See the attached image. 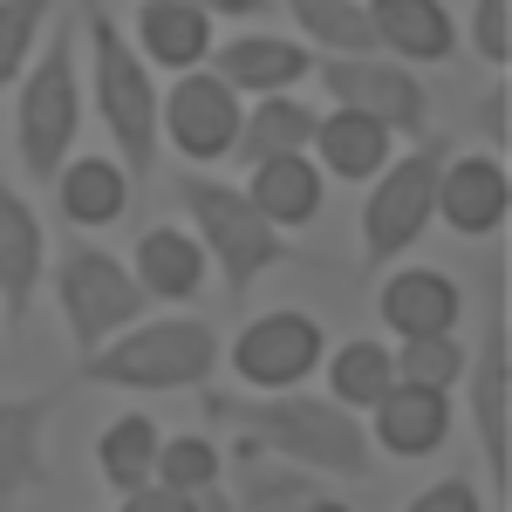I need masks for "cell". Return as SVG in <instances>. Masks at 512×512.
Wrapping results in <instances>:
<instances>
[{"label": "cell", "instance_id": "cell-1", "mask_svg": "<svg viewBox=\"0 0 512 512\" xmlns=\"http://www.w3.org/2000/svg\"><path fill=\"white\" fill-rule=\"evenodd\" d=\"M205 417L219 431H233L239 444L308 465L321 478H369L376 444L362 431L349 403L335 396H308V390H205Z\"/></svg>", "mask_w": 512, "mask_h": 512}, {"label": "cell", "instance_id": "cell-2", "mask_svg": "<svg viewBox=\"0 0 512 512\" xmlns=\"http://www.w3.org/2000/svg\"><path fill=\"white\" fill-rule=\"evenodd\" d=\"M82 28V48H89V103H96V117H103V130L117 137V164L130 171V178H151L158 171V82H151V62L123 41V28L96 7V0H82L76 14Z\"/></svg>", "mask_w": 512, "mask_h": 512}, {"label": "cell", "instance_id": "cell-3", "mask_svg": "<svg viewBox=\"0 0 512 512\" xmlns=\"http://www.w3.org/2000/svg\"><path fill=\"white\" fill-rule=\"evenodd\" d=\"M219 328L198 315H164V321H130L117 328L103 349H89L76 362L82 383H110V390H205L212 369H219Z\"/></svg>", "mask_w": 512, "mask_h": 512}, {"label": "cell", "instance_id": "cell-4", "mask_svg": "<svg viewBox=\"0 0 512 512\" xmlns=\"http://www.w3.org/2000/svg\"><path fill=\"white\" fill-rule=\"evenodd\" d=\"M76 21L62 14H48V28H41L35 55H28V69H21V103H14V151L28 164V178L41 185H55V171L62 158L76 151V130H82V62H76Z\"/></svg>", "mask_w": 512, "mask_h": 512}, {"label": "cell", "instance_id": "cell-5", "mask_svg": "<svg viewBox=\"0 0 512 512\" xmlns=\"http://www.w3.org/2000/svg\"><path fill=\"white\" fill-rule=\"evenodd\" d=\"M171 192H178V205H185L198 246H205V260H212L219 280H226V301H246V294H253V280L287 260V246H280L287 233L267 226V219H260V205L239 192V185L205 178L198 164H185V171L171 178Z\"/></svg>", "mask_w": 512, "mask_h": 512}, {"label": "cell", "instance_id": "cell-6", "mask_svg": "<svg viewBox=\"0 0 512 512\" xmlns=\"http://www.w3.org/2000/svg\"><path fill=\"white\" fill-rule=\"evenodd\" d=\"M437 171H444V137L424 130L417 151L390 158L376 178H369V198H362V267H390L396 253H410L417 239L431 233Z\"/></svg>", "mask_w": 512, "mask_h": 512}, {"label": "cell", "instance_id": "cell-7", "mask_svg": "<svg viewBox=\"0 0 512 512\" xmlns=\"http://www.w3.org/2000/svg\"><path fill=\"white\" fill-rule=\"evenodd\" d=\"M55 301H62V321H69L76 355L103 349L117 328H130V321L151 308L144 287H137V274L123 267L117 253L89 246V239H69V246H62V260H55Z\"/></svg>", "mask_w": 512, "mask_h": 512}, {"label": "cell", "instance_id": "cell-8", "mask_svg": "<svg viewBox=\"0 0 512 512\" xmlns=\"http://www.w3.org/2000/svg\"><path fill=\"white\" fill-rule=\"evenodd\" d=\"M315 76L342 110L390 123L396 137H424L431 130V96L410 76V62H396V55H315Z\"/></svg>", "mask_w": 512, "mask_h": 512}, {"label": "cell", "instance_id": "cell-9", "mask_svg": "<svg viewBox=\"0 0 512 512\" xmlns=\"http://www.w3.org/2000/svg\"><path fill=\"white\" fill-rule=\"evenodd\" d=\"M321 355H328L321 321L301 308H274L233 335V376L246 390H301L321 369Z\"/></svg>", "mask_w": 512, "mask_h": 512}, {"label": "cell", "instance_id": "cell-10", "mask_svg": "<svg viewBox=\"0 0 512 512\" xmlns=\"http://www.w3.org/2000/svg\"><path fill=\"white\" fill-rule=\"evenodd\" d=\"M158 137H171L185 164H226L239 137V96L212 69H185L171 96H158Z\"/></svg>", "mask_w": 512, "mask_h": 512}, {"label": "cell", "instance_id": "cell-11", "mask_svg": "<svg viewBox=\"0 0 512 512\" xmlns=\"http://www.w3.org/2000/svg\"><path fill=\"white\" fill-rule=\"evenodd\" d=\"M465 376H472V424H478V451L499 478V499H506L512 478V355H506V315H492L478 355H465Z\"/></svg>", "mask_w": 512, "mask_h": 512}, {"label": "cell", "instance_id": "cell-12", "mask_svg": "<svg viewBox=\"0 0 512 512\" xmlns=\"http://www.w3.org/2000/svg\"><path fill=\"white\" fill-rule=\"evenodd\" d=\"M205 62H212V76L226 82L233 96H274V89H301L315 76V48L294 35H233Z\"/></svg>", "mask_w": 512, "mask_h": 512}, {"label": "cell", "instance_id": "cell-13", "mask_svg": "<svg viewBox=\"0 0 512 512\" xmlns=\"http://www.w3.org/2000/svg\"><path fill=\"white\" fill-rule=\"evenodd\" d=\"M512 212V185H506V164L472 151V158H444L437 171V219L451 226V233L465 239H485L499 233Z\"/></svg>", "mask_w": 512, "mask_h": 512}, {"label": "cell", "instance_id": "cell-14", "mask_svg": "<svg viewBox=\"0 0 512 512\" xmlns=\"http://www.w3.org/2000/svg\"><path fill=\"white\" fill-rule=\"evenodd\" d=\"M239 192L260 205L267 226L301 233V226H315L321 205H328V178H321V164L308 158V151H280V158L246 164V185H239Z\"/></svg>", "mask_w": 512, "mask_h": 512}, {"label": "cell", "instance_id": "cell-15", "mask_svg": "<svg viewBox=\"0 0 512 512\" xmlns=\"http://www.w3.org/2000/svg\"><path fill=\"white\" fill-rule=\"evenodd\" d=\"M376 424L369 444L390 451V458H437L444 437H451V396L444 390H417V383H390L383 403H369Z\"/></svg>", "mask_w": 512, "mask_h": 512}, {"label": "cell", "instance_id": "cell-16", "mask_svg": "<svg viewBox=\"0 0 512 512\" xmlns=\"http://www.w3.org/2000/svg\"><path fill=\"white\" fill-rule=\"evenodd\" d=\"M41 274H48V233H41L35 205L0 185V315H7V328L28 321Z\"/></svg>", "mask_w": 512, "mask_h": 512}, {"label": "cell", "instance_id": "cell-17", "mask_svg": "<svg viewBox=\"0 0 512 512\" xmlns=\"http://www.w3.org/2000/svg\"><path fill=\"white\" fill-rule=\"evenodd\" d=\"M130 48L151 62V69H171V76H185V69H205V55L219 48L212 35V14L192 7V0H144L137 7V21H130Z\"/></svg>", "mask_w": 512, "mask_h": 512}, {"label": "cell", "instance_id": "cell-18", "mask_svg": "<svg viewBox=\"0 0 512 512\" xmlns=\"http://www.w3.org/2000/svg\"><path fill=\"white\" fill-rule=\"evenodd\" d=\"M376 308H383L396 342H417V335H458L465 294H458V280L437 274V267H403V274L383 280Z\"/></svg>", "mask_w": 512, "mask_h": 512}, {"label": "cell", "instance_id": "cell-19", "mask_svg": "<svg viewBox=\"0 0 512 512\" xmlns=\"http://www.w3.org/2000/svg\"><path fill=\"white\" fill-rule=\"evenodd\" d=\"M390 144L396 130L376 117H362V110H328L315 123V144H308V158L321 164V178H342V185H369L383 164H390Z\"/></svg>", "mask_w": 512, "mask_h": 512}, {"label": "cell", "instance_id": "cell-20", "mask_svg": "<svg viewBox=\"0 0 512 512\" xmlns=\"http://www.w3.org/2000/svg\"><path fill=\"white\" fill-rule=\"evenodd\" d=\"M48 410L55 396H0V512H14L48 478V458H41Z\"/></svg>", "mask_w": 512, "mask_h": 512}, {"label": "cell", "instance_id": "cell-21", "mask_svg": "<svg viewBox=\"0 0 512 512\" xmlns=\"http://www.w3.org/2000/svg\"><path fill=\"white\" fill-rule=\"evenodd\" d=\"M130 274L144 287V301H192L212 274V260H205L192 226H151L130 246Z\"/></svg>", "mask_w": 512, "mask_h": 512}, {"label": "cell", "instance_id": "cell-22", "mask_svg": "<svg viewBox=\"0 0 512 512\" xmlns=\"http://www.w3.org/2000/svg\"><path fill=\"white\" fill-rule=\"evenodd\" d=\"M362 14L376 28V48H390L396 62H451V48H458L444 0H369Z\"/></svg>", "mask_w": 512, "mask_h": 512}, {"label": "cell", "instance_id": "cell-23", "mask_svg": "<svg viewBox=\"0 0 512 512\" xmlns=\"http://www.w3.org/2000/svg\"><path fill=\"white\" fill-rule=\"evenodd\" d=\"M130 171L117 158H62L55 171V198H62V219L82 226V233H96V226H117L123 212H130Z\"/></svg>", "mask_w": 512, "mask_h": 512}, {"label": "cell", "instance_id": "cell-24", "mask_svg": "<svg viewBox=\"0 0 512 512\" xmlns=\"http://www.w3.org/2000/svg\"><path fill=\"white\" fill-rule=\"evenodd\" d=\"M315 123H321V110H315V103H301L294 89L253 96V110H239L233 158L239 164H260V158H280V151H308V144H315Z\"/></svg>", "mask_w": 512, "mask_h": 512}, {"label": "cell", "instance_id": "cell-25", "mask_svg": "<svg viewBox=\"0 0 512 512\" xmlns=\"http://www.w3.org/2000/svg\"><path fill=\"white\" fill-rule=\"evenodd\" d=\"M315 492H321V472H308V465L267 458L253 444L233 451V512H301Z\"/></svg>", "mask_w": 512, "mask_h": 512}, {"label": "cell", "instance_id": "cell-26", "mask_svg": "<svg viewBox=\"0 0 512 512\" xmlns=\"http://www.w3.org/2000/svg\"><path fill=\"white\" fill-rule=\"evenodd\" d=\"M158 444H164V431L144 417V410H130V417H117L110 431L96 437V472H103V485L110 492H137V485H151L158 478Z\"/></svg>", "mask_w": 512, "mask_h": 512}, {"label": "cell", "instance_id": "cell-27", "mask_svg": "<svg viewBox=\"0 0 512 512\" xmlns=\"http://www.w3.org/2000/svg\"><path fill=\"white\" fill-rule=\"evenodd\" d=\"M287 14L315 55H376V28L362 0H287Z\"/></svg>", "mask_w": 512, "mask_h": 512}, {"label": "cell", "instance_id": "cell-28", "mask_svg": "<svg viewBox=\"0 0 512 512\" xmlns=\"http://www.w3.org/2000/svg\"><path fill=\"white\" fill-rule=\"evenodd\" d=\"M328 362V396L335 403H349V410H369V403H383V390L396 383V349L390 342H342L335 355H321Z\"/></svg>", "mask_w": 512, "mask_h": 512}, {"label": "cell", "instance_id": "cell-29", "mask_svg": "<svg viewBox=\"0 0 512 512\" xmlns=\"http://www.w3.org/2000/svg\"><path fill=\"white\" fill-rule=\"evenodd\" d=\"M465 342L458 335H417V342H403L396 349V383H417V390H444L451 396V383L465 376Z\"/></svg>", "mask_w": 512, "mask_h": 512}, {"label": "cell", "instance_id": "cell-30", "mask_svg": "<svg viewBox=\"0 0 512 512\" xmlns=\"http://www.w3.org/2000/svg\"><path fill=\"white\" fill-rule=\"evenodd\" d=\"M226 478V451L212 437H164L158 444V485L171 492H205Z\"/></svg>", "mask_w": 512, "mask_h": 512}, {"label": "cell", "instance_id": "cell-31", "mask_svg": "<svg viewBox=\"0 0 512 512\" xmlns=\"http://www.w3.org/2000/svg\"><path fill=\"white\" fill-rule=\"evenodd\" d=\"M55 7L62 0H0V89L28 69V55H35V41Z\"/></svg>", "mask_w": 512, "mask_h": 512}, {"label": "cell", "instance_id": "cell-32", "mask_svg": "<svg viewBox=\"0 0 512 512\" xmlns=\"http://www.w3.org/2000/svg\"><path fill=\"white\" fill-rule=\"evenodd\" d=\"M472 48L492 62V69L512 62V0H478L472 7Z\"/></svg>", "mask_w": 512, "mask_h": 512}, {"label": "cell", "instance_id": "cell-33", "mask_svg": "<svg viewBox=\"0 0 512 512\" xmlns=\"http://www.w3.org/2000/svg\"><path fill=\"white\" fill-rule=\"evenodd\" d=\"M403 512H485V499H478V485L465 472H451V478H437V485H424Z\"/></svg>", "mask_w": 512, "mask_h": 512}, {"label": "cell", "instance_id": "cell-34", "mask_svg": "<svg viewBox=\"0 0 512 512\" xmlns=\"http://www.w3.org/2000/svg\"><path fill=\"white\" fill-rule=\"evenodd\" d=\"M117 512H192V492H171V485H137V492H123Z\"/></svg>", "mask_w": 512, "mask_h": 512}, {"label": "cell", "instance_id": "cell-35", "mask_svg": "<svg viewBox=\"0 0 512 512\" xmlns=\"http://www.w3.org/2000/svg\"><path fill=\"white\" fill-rule=\"evenodd\" d=\"M205 7L212 21H260V14H274V0H192Z\"/></svg>", "mask_w": 512, "mask_h": 512}, {"label": "cell", "instance_id": "cell-36", "mask_svg": "<svg viewBox=\"0 0 512 512\" xmlns=\"http://www.w3.org/2000/svg\"><path fill=\"white\" fill-rule=\"evenodd\" d=\"M192 512H233V492H226V478H219V485H205V492H192Z\"/></svg>", "mask_w": 512, "mask_h": 512}, {"label": "cell", "instance_id": "cell-37", "mask_svg": "<svg viewBox=\"0 0 512 512\" xmlns=\"http://www.w3.org/2000/svg\"><path fill=\"white\" fill-rule=\"evenodd\" d=\"M301 512H355V506H349V499H335V492H315Z\"/></svg>", "mask_w": 512, "mask_h": 512}]
</instances>
